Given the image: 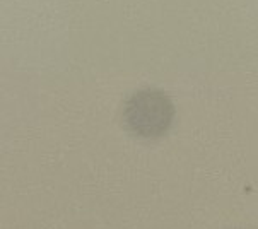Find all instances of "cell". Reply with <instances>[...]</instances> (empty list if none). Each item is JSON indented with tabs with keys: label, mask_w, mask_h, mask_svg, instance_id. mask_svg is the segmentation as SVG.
<instances>
[{
	"label": "cell",
	"mask_w": 258,
	"mask_h": 229,
	"mask_svg": "<svg viewBox=\"0 0 258 229\" xmlns=\"http://www.w3.org/2000/svg\"><path fill=\"white\" fill-rule=\"evenodd\" d=\"M173 120V104L168 96L156 89L135 92L125 106V122L142 137H157Z\"/></svg>",
	"instance_id": "obj_1"
}]
</instances>
